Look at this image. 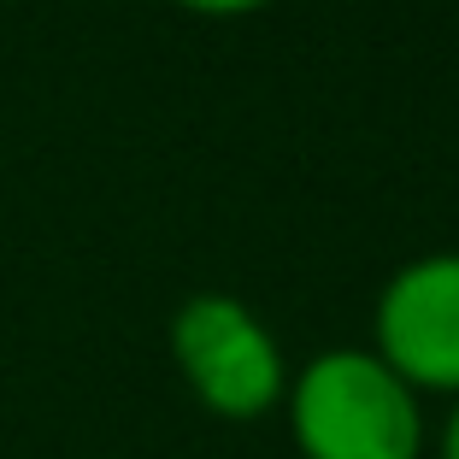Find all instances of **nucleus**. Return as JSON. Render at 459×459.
I'll return each mask as SVG.
<instances>
[{
  "label": "nucleus",
  "mask_w": 459,
  "mask_h": 459,
  "mask_svg": "<svg viewBox=\"0 0 459 459\" xmlns=\"http://www.w3.org/2000/svg\"><path fill=\"white\" fill-rule=\"evenodd\" d=\"M283 419L300 459H424V394L371 348H325L289 371Z\"/></svg>",
  "instance_id": "f257e3e1"
},
{
  "label": "nucleus",
  "mask_w": 459,
  "mask_h": 459,
  "mask_svg": "<svg viewBox=\"0 0 459 459\" xmlns=\"http://www.w3.org/2000/svg\"><path fill=\"white\" fill-rule=\"evenodd\" d=\"M171 359L189 394L230 424H254L283 406L289 359L247 300L201 289L171 312Z\"/></svg>",
  "instance_id": "f03ea898"
},
{
  "label": "nucleus",
  "mask_w": 459,
  "mask_h": 459,
  "mask_svg": "<svg viewBox=\"0 0 459 459\" xmlns=\"http://www.w3.org/2000/svg\"><path fill=\"white\" fill-rule=\"evenodd\" d=\"M371 353L419 394H459V247L406 259L377 289Z\"/></svg>",
  "instance_id": "7ed1b4c3"
},
{
  "label": "nucleus",
  "mask_w": 459,
  "mask_h": 459,
  "mask_svg": "<svg viewBox=\"0 0 459 459\" xmlns=\"http://www.w3.org/2000/svg\"><path fill=\"white\" fill-rule=\"evenodd\" d=\"M177 6L206 13V18H242V13H259V6H271V0H177Z\"/></svg>",
  "instance_id": "20e7f679"
},
{
  "label": "nucleus",
  "mask_w": 459,
  "mask_h": 459,
  "mask_svg": "<svg viewBox=\"0 0 459 459\" xmlns=\"http://www.w3.org/2000/svg\"><path fill=\"white\" fill-rule=\"evenodd\" d=\"M436 459H459V394H454V406H447L442 430H436Z\"/></svg>",
  "instance_id": "39448f33"
}]
</instances>
